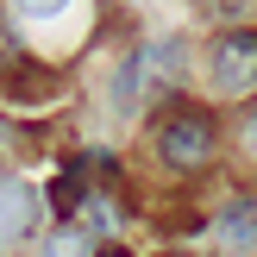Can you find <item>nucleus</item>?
Masks as SVG:
<instances>
[{"label":"nucleus","mask_w":257,"mask_h":257,"mask_svg":"<svg viewBox=\"0 0 257 257\" xmlns=\"http://www.w3.org/2000/svg\"><path fill=\"white\" fill-rule=\"evenodd\" d=\"M157 151H163V163H176V170H201V163L213 157V119L207 113H176V119H163Z\"/></svg>","instance_id":"obj_1"},{"label":"nucleus","mask_w":257,"mask_h":257,"mask_svg":"<svg viewBox=\"0 0 257 257\" xmlns=\"http://www.w3.org/2000/svg\"><path fill=\"white\" fill-rule=\"evenodd\" d=\"M207 63H213V82H220L226 94L257 88V32H220Z\"/></svg>","instance_id":"obj_2"},{"label":"nucleus","mask_w":257,"mask_h":257,"mask_svg":"<svg viewBox=\"0 0 257 257\" xmlns=\"http://www.w3.org/2000/svg\"><path fill=\"white\" fill-rule=\"evenodd\" d=\"M32 226H38V201H32V188H25L19 176H0V245L32 238Z\"/></svg>","instance_id":"obj_3"},{"label":"nucleus","mask_w":257,"mask_h":257,"mask_svg":"<svg viewBox=\"0 0 257 257\" xmlns=\"http://www.w3.org/2000/svg\"><path fill=\"white\" fill-rule=\"evenodd\" d=\"M213 232H220L226 251H257V201H232V207L213 220Z\"/></svg>","instance_id":"obj_4"},{"label":"nucleus","mask_w":257,"mask_h":257,"mask_svg":"<svg viewBox=\"0 0 257 257\" xmlns=\"http://www.w3.org/2000/svg\"><path fill=\"white\" fill-rule=\"evenodd\" d=\"M44 257H94V251H88V238L75 232V226H63V232L44 238Z\"/></svg>","instance_id":"obj_5"},{"label":"nucleus","mask_w":257,"mask_h":257,"mask_svg":"<svg viewBox=\"0 0 257 257\" xmlns=\"http://www.w3.org/2000/svg\"><path fill=\"white\" fill-rule=\"evenodd\" d=\"M63 7H69V0H7L13 19H57Z\"/></svg>","instance_id":"obj_6"},{"label":"nucleus","mask_w":257,"mask_h":257,"mask_svg":"<svg viewBox=\"0 0 257 257\" xmlns=\"http://www.w3.org/2000/svg\"><path fill=\"white\" fill-rule=\"evenodd\" d=\"M238 145H245L251 157H257V100H251L245 113H238Z\"/></svg>","instance_id":"obj_7"},{"label":"nucleus","mask_w":257,"mask_h":257,"mask_svg":"<svg viewBox=\"0 0 257 257\" xmlns=\"http://www.w3.org/2000/svg\"><path fill=\"white\" fill-rule=\"evenodd\" d=\"M201 7H207L213 19H238V13H251V0H201Z\"/></svg>","instance_id":"obj_8"},{"label":"nucleus","mask_w":257,"mask_h":257,"mask_svg":"<svg viewBox=\"0 0 257 257\" xmlns=\"http://www.w3.org/2000/svg\"><path fill=\"white\" fill-rule=\"evenodd\" d=\"M94 257H119V251H94Z\"/></svg>","instance_id":"obj_9"},{"label":"nucleus","mask_w":257,"mask_h":257,"mask_svg":"<svg viewBox=\"0 0 257 257\" xmlns=\"http://www.w3.org/2000/svg\"><path fill=\"white\" fill-rule=\"evenodd\" d=\"M0 145H7V125H0Z\"/></svg>","instance_id":"obj_10"}]
</instances>
